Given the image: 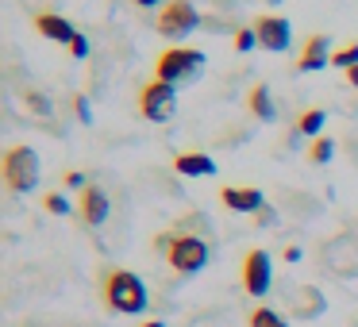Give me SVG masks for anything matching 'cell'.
Listing matches in <instances>:
<instances>
[{"mask_svg": "<svg viewBox=\"0 0 358 327\" xmlns=\"http://www.w3.org/2000/svg\"><path fill=\"white\" fill-rule=\"evenodd\" d=\"M193 219H178L173 224V231L158 235L155 247L166 254V262H170L173 273H181V277H193V273H201L204 266L212 262V231H208V219H201L196 227H189Z\"/></svg>", "mask_w": 358, "mask_h": 327, "instance_id": "1", "label": "cell"}, {"mask_svg": "<svg viewBox=\"0 0 358 327\" xmlns=\"http://www.w3.org/2000/svg\"><path fill=\"white\" fill-rule=\"evenodd\" d=\"M101 300L116 316H143L150 308V293L143 285L139 273L124 270V266H108L101 277Z\"/></svg>", "mask_w": 358, "mask_h": 327, "instance_id": "2", "label": "cell"}, {"mask_svg": "<svg viewBox=\"0 0 358 327\" xmlns=\"http://www.w3.org/2000/svg\"><path fill=\"white\" fill-rule=\"evenodd\" d=\"M201 73H204V50H196V47H170V50H162L158 62H155V78L170 81L173 89L193 85Z\"/></svg>", "mask_w": 358, "mask_h": 327, "instance_id": "3", "label": "cell"}, {"mask_svg": "<svg viewBox=\"0 0 358 327\" xmlns=\"http://www.w3.org/2000/svg\"><path fill=\"white\" fill-rule=\"evenodd\" d=\"M0 173L8 193H31L39 185V154L31 147H8L0 158Z\"/></svg>", "mask_w": 358, "mask_h": 327, "instance_id": "4", "label": "cell"}, {"mask_svg": "<svg viewBox=\"0 0 358 327\" xmlns=\"http://www.w3.org/2000/svg\"><path fill=\"white\" fill-rule=\"evenodd\" d=\"M173 112H178V89L170 81L150 78L139 89V116L150 119V124H166V119H173Z\"/></svg>", "mask_w": 358, "mask_h": 327, "instance_id": "5", "label": "cell"}, {"mask_svg": "<svg viewBox=\"0 0 358 327\" xmlns=\"http://www.w3.org/2000/svg\"><path fill=\"white\" fill-rule=\"evenodd\" d=\"M196 27H204V20L189 0H170L155 20V31L162 35V39H185V35H193Z\"/></svg>", "mask_w": 358, "mask_h": 327, "instance_id": "6", "label": "cell"}, {"mask_svg": "<svg viewBox=\"0 0 358 327\" xmlns=\"http://www.w3.org/2000/svg\"><path fill=\"white\" fill-rule=\"evenodd\" d=\"M239 277H243V289L250 296H266L270 293V281H273V262L266 250H247L243 254V266H239Z\"/></svg>", "mask_w": 358, "mask_h": 327, "instance_id": "7", "label": "cell"}, {"mask_svg": "<svg viewBox=\"0 0 358 327\" xmlns=\"http://www.w3.org/2000/svg\"><path fill=\"white\" fill-rule=\"evenodd\" d=\"M255 31H258V47L270 50V54H281V50H289V43H293V27H289L285 16H258L255 20Z\"/></svg>", "mask_w": 358, "mask_h": 327, "instance_id": "8", "label": "cell"}, {"mask_svg": "<svg viewBox=\"0 0 358 327\" xmlns=\"http://www.w3.org/2000/svg\"><path fill=\"white\" fill-rule=\"evenodd\" d=\"M108 212H112V201H108V193H104L101 185H85L81 189V196H78V219L93 231V227H101L104 219H108Z\"/></svg>", "mask_w": 358, "mask_h": 327, "instance_id": "9", "label": "cell"}, {"mask_svg": "<svg viewBox=\"0 0 358 327\" xmlns=\"http://www.w3.org/2000/svg\"><path fill=\"white\" fill-rule=\"evenodd\" d=\"M289 312H293L296 319H316V316H324V312H327V300H324L320 289L296 285V289H289Z\"/></svg>", "mask_w": 358, "mask_h": 327, "instance_id": "10", "label": "cell"}, {"mask_svg": "<svg viewBox=\"0 0 358 327\" xmlns=\"http://www.w3.org/2000/svg\"><path fill=\"white\" fill-rule=\"evenodd\" d=\"M331 39L327 35H312L308 43H304V50H301V58H296V73H316V70H324V66H331Z\"/></svg>", "mask_w": 358, "mask_h": 327, "instance_id": "11", "label": "cell"}, {"mask_svg": "<svg viewBox=\"0 0 358 327\" xmlns=\"http://www.w3.org/2000/svg\"><path fill=\"white\" fill-rule=\"evenodd\" d=\"M220 201H224V208H231V212H247V216H258V212L266 208V196H262V189H239V185H224V189H220Z\"/></svg>", "mask_w": 358, "mask_h": 327, "instance_id": "12", "label": "cell"}, {"mask_svg": "<svg viewBox=\"0 0 358 327\" xmlns=\"http://www.w3.org/2000/svg\"><path fill=\"white\" fill-rule=\"evenodd\" d=\"M35 31H39L43 39H50V43H66V47L78 39V27H73L66 16H58V12H39V16H35Z\"/></svg>", "mask_w": 358, "mask_h": 327, "instance_id": "13", "label": "cell"}, {"mask_svg": "<svg viewBox=\"0 0 358 327\" xmlns=\"http://www.w3.org/2000/svg\"><path fill=\"white\" fill-rule=\"evenodd\" d=\"M173 170H178L181 177H212V173H216V162H212L208 154H201V150H189V154L173 158Z\"/></svg>", "mask_w": 358, "mask_h": 327, "instance_id": "14", "label": "cell"}, {"mask_svg": "<svg viewBox=\"0 0 358 327\" xmlns=\"http://www.w3.org/2000/svg\"><path fill=\"white\" fill-rule=\"evenodd\" d=\"M247 108L255 119H262V124H270L273 116H278V108H273V96H270V85H255L247 93Z\"/></svg>", "mask_w": 358, "mask_h": 327, "instance_id": "15", "label": "cell"}, {"mask_svg": "<svg viewBox=\"0 0 358 327\" xmlns=\"http://www.w3.org/2000/svg\"><path fill=\"white\" fill-rule=\"evenodd\" d=\"M324 119H327V112H320V108L301 112V116H296V135H312V139H320V131H324Z\"/></svg>", "mask_w": 358, "mask_h": 327, "instance_id": "16", "label": "cell"}, {"mask_svg": "<svg viewBox=\"0 0 358 327\" xmlns=\"http://www.w3.org/2000/svg\"><path fill=\"white\" fill-rule=\"evenodd\" d=\"M331 158H335V143L327 139V135H320V139L308 143V162L312 166H327Z\"/></svg>", "mask_w": 358, "mask_h": 327, "instance_id": "17", "label": "cell"}, {"mask_svg": "<svg viewBox=\"0 0 358 327\" xmlns=\"http://www.w3.org/2000/svg\"><path fill=\"white\" fill-rule=\"evenodd\" d=\"M247 324H250V327H289V319L281 316L278 308H255V312L247 316Z\"/></svg>", "mask_w": 358, "mask_h": 327, "instance_id": "18", "label": "cell"}, {"mask_svg": "<svg viewBox=\"0 0 358 327\" xmlns=\"http://www.w3.org/2000/svg\"><path fill=\"white\" fill-rule=\"evenodd\" d=\"M331 66H335V70H343V73L355 70V66H358V43H347L343 50H335V54H331Z\"/></svg>", "mask_w": 358, "mask_h": 327, "instance_id": "19", "label": "cell"}, {"mask_svg": "<svg viewBox=\"0 0 358 327\" xmlns=\"http://www.w3.org/2000/svg\"><path fill=\"white\" fill-rule=\"evenodd\" d=\"M255 47H258V31H255V24H250V27H239V31H235V50H239V54H250Z\"/></svg>", "mask_w": 358, "mask_h": 327, "instance_id": "20", "label": "cell"}, {"mask_svg": "<svg viewBox=\"0 0 358 327\" xmlns=\"http://www.w3.org/2000/svg\"><path fill=\"white\" fill-rule=\"evenodd\" d=\"M43 208L50 212V216H70V201H66V193H47L43 196Z\"/></svg>", "mask_w": 358, "mask_h": 327, "instance_id": "21", "label": "cell"}, {"mask_svg": "<svg viewBox=\"0 0 358 327\" xmlns=\"http://www.w3.org/2000/svg\"><path fill=\"white\" fill-rule=\"evenodd\" d=\"M24 101H27V108H31L35 116H50V101L39 93V89H31V93H24Z\"/></svg>", "mask_w": 358, "mask_h": 327, "instance_id": "22", "label": "cell"}, {"mask_svg": "<svg viewBox=\"0 0 358 327\" xmlns=\"http://www.w3.org/2000/svg\"><path fill=\"white\" fill-rule=\"evenodd\" d=\"M70 54H73V58H89V39H85L81 31H78V39L70 43Z\"/></svg>", "mask_w": 358, "mask_h": 327, "instance_id": "23", "label": "cell"}, {"mask_svg": "<svg viewBox=\"0 0 358 327\" xmlns=\"http://www.w3.org/2000/svg\"><path fill=\"white\" fill-rule=\"evenodd\" d=\"M73 112H78L81 124H89V119H93V116H89V101H85V96H73Z\"/></svg>", "mask_w": 358, "mask_h": 327, "instance_id": "24", "label": "cell"}, {"mask_svg": "<svg viewBox=\"0 0 358 327\" xmlns=\"http://www.w3.org/2000/svg\"><path fill=\"white\" fill-rule=\"evenodd\" d=\"M255 219H258V227H266V224H273V219H278V212H273V208H270V204H266V208H262V212H258V216H255Z\"/></svg>", "mask_w": 358, "mask_h": 327, "instance_id": "25", "label": "cell"}, {"mask_svg": "<svg viewBox=\"0 0 358 327\" xmlns=\"http://www.w3.org/2000/svg\"><path fill=\"white\" fill-rule=\"evenodd\" d=\"M66 185H70V189H85V173H66Z\"/></svg>", "mask_w": 358, "mask_h": 327, "instance_id": "26", "label": "cell"}, {"mask_svg": "<svg viewBox=\"0 0 358 327\" xmlns=\"http://www.w3.org/2000/svg\"><path fill=\"white\" fill-rule=\"evenodd\" d=\"M285 262H301V247H289L285 250Z\"/></svg>", "mask_w": 358, "mask_h": 327, "instance_id": "27", "label": "cell"}, {"mask_svg": "<svg viewBox=\"0 0 358 327\" xmlns=\"http://www.w3.org/2000/svg\"><path fill=\"white\" fill-rule=\"evenodd\" d=\"M347 81H350V85L358 89V66H355V70H347Z\"/></svg>", "mask_w": 358, "mask_h": 327, "instance_id": "28", "label": "cell"}, {"mask_svg": "<svg viewBox=\"0 0 358 327\" xmlns=\"http://www.w3.org/2000/svg\"><path fill=\"white\" fill-rule=\"evenodd\" d=\"M135 4H139V8H155L158 0H135Z\"/></svg>", "mask_w": 358, "mask_h": 327, "instance_id": "29", "label": "cell"}, {"mask_svg": "<svg viewBox=\"0 0 358 327\" xmlns=\"http://www.w3.org/2000/svg\"><path fill=\"white\" fill-rule=\"evenodd\" d=\"M143 327H162V319H155V324H150V319H147V324H143Z\"/></svg>", "mask_w": 358, "mask_h": 327, "instance_id": "30", "label": "cell"}, {"mask_svg": "<svg viewBox=\"0 0 358 327\" xmlns=\"http://www.w3.org/2000/svg\"><path fill=\"white\" fill-rule=\"evenodd\" d=\"M270 4H278V0H270Z\"/></svg>", "mask_w": 358, "mask_h": 327, "instance_id": "31", "label": "cell"}]
</instances>
